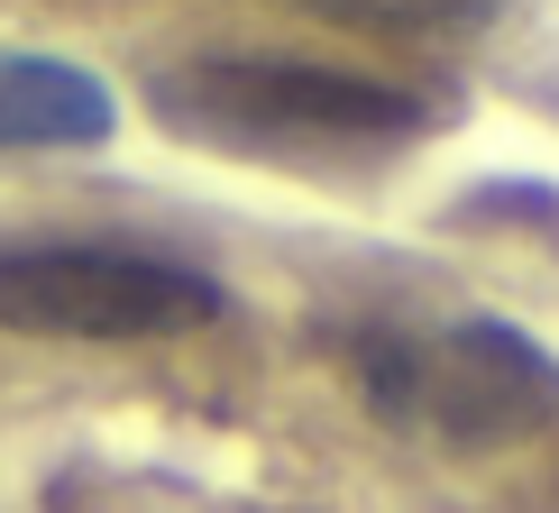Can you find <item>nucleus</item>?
Masks as SVG:
<instances>
[{"instance_id":"obj_4","label":"nucleus","mask_w":559,"mask_h":513,"mask_svg":"<svg viewBox=\"0 0 559 513\" xmlns=\"http://www.w3.org/2000/svg\"><path fill=\"white\" fill-rule=\"evenodd\" d=\"M120 138V92L74 56L0 46V156H74Z\"/></svg>"},{"instance_id":"obj_3","label":"nucleus","mask_w":559,"mask_h":513,"mask_svg":"<svg viewBox=\"0 0 559 513\" xmlns=\"http://www.w3.org/2000/svg\"><path fill=\"white\" fill-rule=\"evenodd\" d=\"M229 312V285L138 239H0V331L19 339H183Z\"/></svg>"},{"instance_id":"obj_1","label":"nucleus","mask_w":559,"mask_h":513,"mask_svg":"<svg viewBox=\"0 0 559 513\" xmlns=\"http://www.w3.org/2000/svg\"><path fill=\"white\" fill-rule=\"evenodd\" d=\"M147 120L183 147L239 156V166L340 175V166L413 156L423 138L450 129V110L413 83L348 74V64H312V56H193L147 83Z\"/></svg>"},{"instance_id":"obj_2","label":"nucleus","mask_w":559,"mask_h":513,"mask_svg":"<svg viewBox=\"0 0 559 513\" xmlns=\"http://www.w3.org/2000/svg\"><path fill=\"white\" fill-rule=\"evenodd\" d=\"M348 367L385 431L440 450H514L559 422V358L496 312L367 321L348 331Z\"/></svg>"},{"instance_id":"obj_5","label":"nucleus","mask_w":559,"mask_h":513,"mask_svg":"<svg viewBox=\"0 0 559 513\" xmlns=\"http://www.w3.org/2000/svg\"><path fill=\"white\" fill-rule=\"evenodd\" d=\"M294 10L367 37H459V28H496L504 0H294Z\"/></svg>"},{"instance_id":"obj_6","label":"nucleus","mask_w":559,"mask_h":513,"mask_svg":"<svg viewBox=\"0 0 559 513\" xmlns=\"http://www.w3.org/2000/svg\"><path fill=\"white\" fill-rule=\"evenodd\" d=\"M450 220L459 229H514V220H532V229H550L559 239V183H477V193H459L450 202Z\"/></svg>"}]
</instances>
